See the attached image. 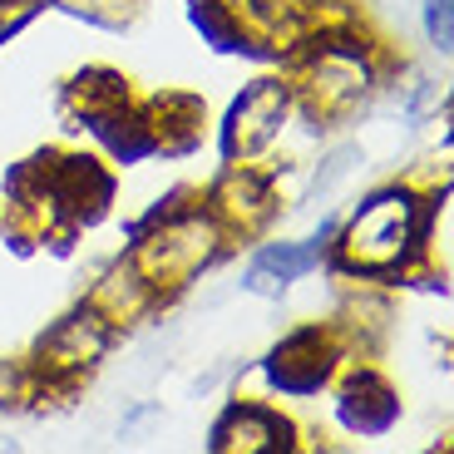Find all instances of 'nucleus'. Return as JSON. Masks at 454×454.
Listing matches in <instances>:
<instances>
[{
	"label": "nucleus",
	"instance_id": "f257e3e1",
	"mask_svg": "<svg viewBox=\"0 0 454 454\" xmlns=\"http://www.w3.org/2000/svg\"><path fill=\"white\" fill-rule=\"evenodd\" d=\"M444 203H450V183L430 198H415L405 183L375 188L371 198L356 203L351 223L336 227V242L326 252L331 272L365 277V282H400L410 272V262L425 252L434 213Z\"/></svg>",
	"mask_w": 454,
	"mask_h": 454
},
{
	"label": "nucleus",
	"instance_id": "f03ea898",
	"mask_svg": "<svg viewBox=\"0 0 454 454\" xmlns=\"http://www.w3.org/2000/svg\"><path fill=\"white\" fill-rule=\"evenodd\" d=\"M380 74L365 50V40L346 30H321L307 35V55H301V84H292L307 104L311 129H331L340 119H351L365 99L375 94Z\"/></svg>",
	"mask_w": 454,
	"mask_h": 454
},
{
	"label": "nucleus",
	"instance_id": "7ed1b4c3",
	"mask_svg": "<svg viewBox=\"0 0 454 454\" xmlns=\"http://www.w3.org/2000/svg\"><path fill=\"white\" fill-rule=\"evenodd\" d=\"M223 247H227V232L217 227V217L207 213L203 203H188V207H178L168 223H159L138 242H129V257H134V267L153 282V292L168 296V292H178V286L198 282V277L223 257Z\"/></svg>",
	"mask_w": 454,
	"mask_h": 454
},
{
	"label": "nucleus",
	"instance_id": "20e7f679",
	"mask_svg": "<svg viewBox=\"0 0 454 454\" xmlns=\"http://www.w3.org/2000/svg\"><path fill=\"white\" fill-rule=\"evenodd\" d=\"M296 90L286 80H252L242 84V94L227 104L223 124H217V153L223 163H252L257 153L282 138L286 119H292Z\"/></svg>",
	"mask_w": 454,
	"mask_h": 454
},
{
	"label": "nucleus",
	"instance_id": "39448f33",
	"mask_svg": "<svg viewBox=\"0 0 454 454\" xmlns=\"http://www.w3.org/2000/svg\"><path fill=\"white\" fill-rule=\"evenodd\" d=\"M336 365H340V336L331 326H321V321H311V326L286 331L272 351L262 356L257 371L272 395L307 400V395H321L336 380Z\"/></svg>",
	"mask_w": 454,
	"mask_h": 454
},
{
	"label": "nucleus",
	"instance_id": "423d86ee",
	"mask_svg": "<svg viewBox=\"0 0 454 454\" xmlns=\"http://www.w3.org/2000/svg\"><path fill=\"white\" fill-rule=\"evenodd\" d=\"M114 331H119V326H114L99 307L80 301V307L65 311L45 336L35 340V361H40V371H45V375H55V380H74V375L94 371V365L109 356Z\"/></svg>",
	"mask_w": 454,
	"mask_h": 454
},
{
	"label": "nucleus",
	"instance_id": "0eeeda50",
	"mask_svg": "<svg viewBox=\"0 0 454 454\" xmlns=\"http://www.w3.org/2000/svg\"><path fill=\"white\" fill-rule=\"evenodd\" d=\"M336 227H340L336 217H321V227L301 242H262V247L252 252L247 272H242V292L267 296V301L286 296L301 277H311L321 262H326L331 242H336Z\"/></svg>",
	"mask_w": 454,
	"mask_h": 454
},
{
	"label": "nucleus",
	"instance_id": "6e6552de",
	"mask_svg": "<svg viewBox=\"0 0 454 454\" xmlns=\"http://www.w3.org/2000/svg\"><path fill=\"white\" fill-rule=\"evenodd\" d=\"M203 207L217 217V227H223L227 238H232V232H257V227H267L277 213L272 173L252 168V163H227L213 178V188H207Z\"/></svg>",
	"mask_w": 454,
	"mask_h": 454
},
{
	"label": "nucleus",
	"instance_id": "1a4fd4ad",
	"mask_svg": "<svg viewBox=\"0 0 454 454\" xmlns=\"http://www.w3.org/2000/svg\"><path fill=\"white\" fill-rule=\"evenodd\" d=\"M292 420L257 400H232L207 425V450L213 454H286L292 450Z\"/></svg>",
	"mask_w": 454,
	"mask_h": 454
},
{
	"label": "nucleus",
	"instance_id": "9d476101",
	"mask_svg": "<svg viewBox=\"0 0 454 454\" xmlns=\"http://www.w3.org/2000/svg\"><path fill=\"white\" fill-rule=\"evenodd\" d=\"M336 420L356 440H380L400 425V395L375 365H356L336 390Z\"/></svg>",
	"mask_w": 454,
	"mask_h": 454
},
{
	"label": "nucleus",
	"instance_id": "9b49d317",
	"mask_svg": "<svg viewBox=\"0 0 454 454\" xmlns=\"http://www.w3.org/2000/svg\"><path fill=\"white\" fill-rule=\"evenodd\" d=\"M74 129H90L94 144H99L114 163H124V168H134V163H144V159L159 153V134H153V124H148V114L134 109L129 99L90 109L84 119H74Z\"/></svg>",
	"mask_w": 454,
	"mask_h": 454
},
{
	"label": "nucleus",
	"instance_id": "f8f14e48",
	"mask_svg": "<svg viewBox=\"0 0 454 454\" xmlns=\"http://www.w3.org/2000/svg\"><path fill=\"white\" fill-rule=\"evenodd\" d=\"M84 301H90V307H99L114 326H129V321H138L144 311L159 307V292H153V282H148V277L134 267V257H119L109 272L94 282V292L84 296Z\"/></svg>",
	"mask_w": 454,
	"mask_h": 454
},
{
	"label": "nucleus",
	"instance_id": "ddd939ff",
	"mask_svg": "<svg viewBox=\"0 0 454 454\" xmlns=\"http://www.w3.org/2000/svg\"><path fill=\"white\" fill-rule=\"evenodd\" d=\"M188 25H193L198 35H203V45H213L217 55H242V59H282L277 50L257 45L247 30H242V20L232 15V5L227 0H188Z\"/></svg>",
	"mask_w": 454,
	"mask_h": 454
},
{
	"label": "nucleus",
	"instance_id": "4468645a",
	"mask_svg": "<svg viewBox=\"0 0 454 454\" xmlns=\"http://www.w3.org/2000/svg\"><path fill=\"white\" fill-rule=\"evenodd\" d=\"M55 5L84 25H99V30H129L144 0H55Z\"/></svg>",
	"mask_w": 454,
	"mask_h": 454
},
{
	"label": "nucleus",
	"instance_id": "2eb2a0df",
	"mask_svg": "<svg viewBox=\"0 0 454 454\" xmlns=\"http://www.w3.org/2000/svg\"><path fill=\"white\" fill-rule=\"evenodd\" d=\"M425 40L440 59L454 55V0H425Z\"/></svg>",
	"mask_w": 454,
	"mask_h": 454
},
{
	"label": "nucleus",
	"instance_id": "dca6fc26",
	"mask_svg": "<svg viewBox=\"0 0 454 454\" xmlns=\"http://www.w3.org/2000/svg\"><path fill=\"white\" fill-rule=\"evenodd\" d=\"M356 163H361V148H331L326 159H321V168H317V178H311V198H326L336 183H346L356 173Z\"/></svg>",
	"mask_w": 454,
	"mask_h": 454
},
{
	"label": "nucleus",
	"instance_id": "f3484780",
	"mask_svg": "<svg viewBox=\"0 0 454 454\" xmlns=\"http://www.w3.org/2000/svg\"><path fill=\"white\" fill-rule=\"evenodd\" d=\"M188 203H193V193H188V188H168V193H163L159 203L148 207L144 217H134V223H124V238H129V242H138L144 232H153L159 223H168V217L178 213V207H188Z\"/></svg>",
	"mask_w": 454,
	"mask_h": 454
},
{
	"label": "nucleus",
	"instance_id": "a211bd4d",
	"mask_svg": "<svg viewBox=\"0 0 454 454\" xmlns=\"http://www.w3.org/2000/svg\"><path fill=\"white\" fill-rule=\"evenodd\" d=\"M55 0H0V45H11L15 35L35 20V15H45Z\"/></svg>",
	"mask_w": 454,
	"mask_h": 454
},
{
	"label": "nucleus",
	"instance_id": "6ab92c4d",
	"mask_svg": "<svg viewBox=\"0 0 454 454\" xmlns=\"http://www.w3.org/2000/svg\"><path fill=\"white\" fill-rule=\"evenodd\" d=\"M15 395H20V371H15V365H5V361H0V410L11 405Z\"/></svg>",
	"mask_w": 454,
	"mask_h": 454
},
{
	"label": "nucleus",
	"instance_id": "aec40b11",
	"mask_svg": "<svg viewBox=\"0 0 454 454\" xmlns=\"http://www.w3.org/2000/svg\"><path fill=\"white\" fill-rule=\"evenodd\" d=\"M0 454H15V440H0Z\"/></svg>",
	"mask_w": 454,
	"mask_h": 454
}]
</instances>
